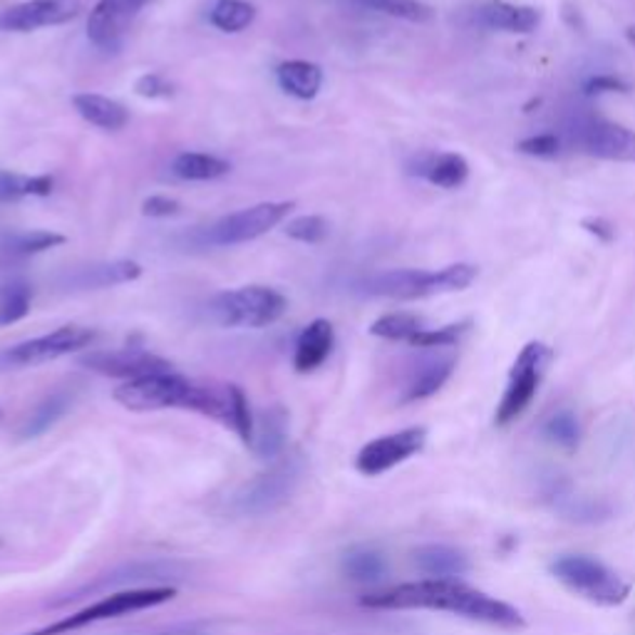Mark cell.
Masks as SVG:
<instances>
[{
  "mask_svg": "<svg viewBox=\"0 0 635 635\" xmlns=\"http://www.w3.org/2000/svg\"><path fill=\"white\" fill-rule=\"evenodd\" d=\"M360 604L365 608H380V611H444L506 631H519L527 625L519 608L489 596L484 591L471 588L467 583L448 579L412 581L373 591V594L360 598Z\"/></svg>",
  "mask_w": 635,
  "mask_h": 635,
  "instance_id": "obj_1",
  "label": "cell"
},
{
  "mask_svg": "<svg viewBox=\"0 0 635 635\" xmlns=\"http://www.w3.org/2000/svg\"><path fill=\"white\" fill-rule=\"evenodd\" d=\"M303 475V454H283V457L273 459L269 469L238 487V492L229 502L231 511L238 514V517H265V514L278 511L296 494Z\"/></svg>",
  "mask_w": 635,
  "mask_h": 635,
  "instance_id": "obj_2",
  "label": "cell"
},
{
  "mask_svg": "<svg viewBox=\"0 0 635 635\" xmlns=\"http://www.w3.org/2000/svg\"><path fill=\"white\" fill-rule=\"evenodd\" d=\"M477 278V269L471 263H452L440 271H419V269H398L385 271L367 278L365 294L394 298V300H417L437 294H454L465 290Z\"/></svg>",
  "mask_w": 635,
  "mask_h": 635,
  "instance_id": "obj_3",
  "label": "cell"
},
{
  "mask_svg": "<svg viewBox=\"0 0 635 635\" xmlns=\"http://www.w3.org/2000/svg\"><path fill=\"white\" fill-rule=\"evenodd\" d=\"M552 576L563 583L571 594L596 606H621L631 596V583L623 581L604 561L586 554H566L552 563Z\"/></svg>",
  "mask_w": 635,
  "mask_h": 635,
  "instance_id": "obj_4",
  "label": "cell"
},
{
  "mask_svg": "<svg viewBox=\"0 0 635 635\" xmlns=\"http://www.w3.org/2000/svg\"><path fill=\"white\" fill-rule=\"evenodd\" d=\"M288 300L276 288L244 286L211 300V313L226 328H265L283 318Z\"/></svg>",
  "mask_w": 635,
  "mask_h": 635,
  "instance_id": "obj_5",
  "label": "cell"
},
{
  "mask_svg": "<svg viewBox=\"0 0 635 635\" xmlns=\"http://www.w3.org/2000/svg\"><path fill=\"white\" fill-rule=\"evenodd\" d=\"M174 596H177L174 586H150V588L117 591V594H107L105 598H100L98 604L82 608V611L67 615V618H63V621H57L53 625H48V628L36 631L30 635H60V633L82 628V625L109 621V618H119V615H127V613L144 611V608L161 606Z\"/></svg>",
  "mask_w": 635,
  "mask_h": 635,
  "instance_id": "obj_6",
  "label": "cell"
},
{
  "mask_svg": "<svg viewBox=\"0 0 635 635\" xmlns=\"http://www.w3.org/2000/svg\"><path fill=\"white\" fill-rule=\"evenodd\" d=\"M548 360H552V350H548L544 342H529V346L521 348L519 358L514 360L511 365L509 385H506L504 398L500 402V407H496V425L514 423V419L531 405Z\"/></svg>",
  "mask_w": 635,
  "mask_h": 635,
  "instance_id": "obj_7",
  "label": "cell"
},
{
  "mask_svg": "<svg viewBox=\"0 0 635 635\" xmlns=\"http://www.w3.org/2000/svg\"><path fill=\"white\" fill-rule=\"evenodd\" d=\"M194 383L177 373H161L127 380L115 390V400L119 405L132 412H152L167 407H189L192 400Z\"/></svg>",
  "mask_w": 635,
  "mask_h": 635,
  "instance_id": "obj_8",
  "label": "cell"
},
{
  "mask_svg": "<svg viewBox=\"0 0 635 635\" xmlns=\"http://www.w3.org/2000/svg\"><path fill=\"white\" fill-rule=\"evenodd\" d=\"M296 209L294 202H263L248 206L236 213H229L209 229V242L213 246H236L254 242L271 229H276L290 211Z\"/></svg>",
  "mask_w": 635,
  "mask_h": 635,
  "instance_id": "obj_9",
  "label": "cell"
},
{
  "mask_svg": "<svg viewBox=\"0 0 635 635\" xmlns=\"http://www.w3.org/2000/svg\"><path fill=\"white\" fill-rule=\"evenodd\" d=\"M182 579V569L177 563H167V561H132L119 566V569L102 573V576L85 586L80 591H75L73 596H65L60 604H70V600H80L90 594H117V591H130V588H150V586H167L169 581Z\"/></svg>",
  "mask_w": 635,
  "mask_h": 635,
  "instance_id": "obj_10",
  "label": "cell"
},
{
  "mask_svg": "<svg viewBox=\"0 0 635 635\" xmlns=\"http://www.w3.org/2000/svg\"><path fill=\"white\" fill-rule=\"evenodd\" d=\"M427 442L425 427H407L394 435L377 437V440L367 442L363 450L358 452L355 467L360 475L365 477H380L392 467L402 465V462L415 457L417 452H423Z\"/></svg>",
  "mask_w": 635,
  "mask_h": 635,
  "instance_id": "obj_11",
  "label": "cell"
},
{
  "mask_svg": "<svg viewBox=\"0 0 635 635\" xmlns=\"http://www.w3.org/2000/svg\"><path fill=\"white\" fill-rule=\"evenodd\" d=\"M94 338H98V333L82 328V325H63V328L48 333V336L25 340L21 346L11 348L5 353V360L11 365H42L92 346Z\"/></svg>",
  "mask_w": 635,
  "mask_h": 635,
  "instance_id": "obj_12",
  "label": "cell"
},
{
  "mask_svg": "<svg viewBox=\"0 0 635 635\" xmlns=\"http://www.w3.org/2000/svg\"><path fill=\"white\" fill-rule=\"evenodd\" d=\"M80 363L90 367L92 373H100L105 377H119V380H137V377L174 373L171 363L165 358L147 353L140 348H122V350H98V353H88Z\"/></svg>",
  "mask_w": 635,
  "mask_h": 635,
  "instance_id": "obj_13",
  "label": "cell"
},
{
  "mask_svg": "<svg viewBox=\"0 0 635 635\" xmlns=\"http://www.w3.org/2000/svg\"><path fill=\"white\" fill-rule=\"evenodd\" d=\"M80 0H25L0 13V30L33 33L77 18Z\"/></svg>",
  "mask_w": 635,
  "mask_h": 635,
  "instance_id": "obj_14",
  "label": "cell"
},
{
  "mask_svg": "<svg viewBox=\"0 0 635 635\" xmlns=\"http://www.w3.org/2000/svg\"><path fill=\"white\" fill-rule=\"evenodd\" d=\"M150 0H100L90 11L88 38L102 50H115Z\"/></svg>",
  "mask_w": 635,
  "mask_h": 635,
  "instance_id": "obj_15",
  "label": "cell"
},
{
  "mask_svg": "<svg viewBox=\"0 0 635 635\" xmlns=\"http://www.w3.org/2000/svg\"><path fill=\"white\" fill-rule=\"evenodd\" d=\"M579 144L591 157L635 161V132L623 125L608 122V119H591V122L581 125Z\"/></svg>",
  "mask_w": 635,
  "mask_h": 635,
  "instance_id": "obj_16",
  "label": "cell"
},
{
  "mask_svg": "<svg viewBox=\"0 0 635 635\" xmlns=\"http://www.w3.org/2000/svg\"><path fill=\"white\" fill-rule=\"evenodd\" d=\"M333 346H336V331H333L331 321H325V318H315V321L308 325V328H303V333L298 336L296 353H294L296 373L306 375V373L318 371V367H321L333 353Z\"/></svg>",
  "mask_w": 635,
  "mask_h": 635,
  "instance_id": "obj_17",
  "label": "cell"
},
{
  "mask_svg": "<svg viewBox=\"0 0 635 635\" xmlns=\"http://www.w3.org/2000/svg\"><path fill=\"white\" fill-rule=\"evenodd\" d=\"M412 174L425 177L427 182L435 186L457 189L467 182L469 165L462 154L427 152V154H419V157L415 159V165H412Z\"/></svg>",
  "mask_w": 635,
  "mask_h": 635,
  "instance_id": "obj_18",
  "label": "cell"
},
{
  "mask_svg": "<svg viewBox=\"0 0 635 635\" xmlns=\"http://www.w3.org/2000/svg\"><path fill=\"white\" fill-rule=\"evenodd\" d=\"M477 21L489 30L531 33L542 23V13L531 5H514L506 3V0H492V3L479 8Z\"/></svg>",
  "mask_w": 635,
  "mask_h": 635,
  "instance_id": "obj_19",
  "label": "cell"
},
{
  "mask_svg": "<svg viewBox=\"0 0 635 635\" xmlns=\"http://www.w3.org/2000/svg\"><path fill=\"white\" fill-rule=\"evenodd\" d=\"M412 561H415V566L425 573V576L432 579L454 581L457 576H465L469 571V559L465 552L444 544H427L415 548Z\"/></svg>",
  "mask_w": 635,
  "mask_h": 635,
  "instance_id": "obj_20",
  "label": "cell"
},
{
  "mask_svg": "<svg viewBox=\"0 0 635 635\" xmlns=\"http://www.w3.org/2000/svg\"><path fill=\"white\" fill-rule=\"evenodd\" d=\"M73 105L85 122L100 127V130L119 132L125 130L127 122H130V113H127V107L119 105V102L113 98H105V94H94V92L75 94Z\"/></svg>",
  "mask_w": 635,
  "mask_h": 635,
  "instance_id": "obj_21",
  "label": "cell"
},
{
  "mask_svg": "<svg viewBox=\"0 0 635 635\" xmlns=\"http://www.w3.org/2000/svg\"><path fill=\"white\" fill-rule=\"evenodd\" d=\"M276 80L283 92L298 100H313L321 92L323 70L308 60H286L276 67Z\"/></svg>",
  "mask_w": 635,
  "mask_h": 635,
  "instance_id": "obj_22",
  "label": "cell"
},
{
  "mask_svg": "<svg viewBox=\"0 0 635 635\" xmlns=\"http://www.w3.org/2000/svg\"><path fill=\"white\" fill-rule=\"evenodd\" d=\"M171 171L174 177L184 179V182H211L231 171V165L226 159L213 157V154L204 152H182L171 161Z\"/></svg>",
  "mask_w": 635,
  "mask_h": 635,
  "instance_id": "obj_23",
  "label": "cell"
},
{
  "mask_svg": "<svg viewBox=\"0 0 635 635\" xmlns=\"http://www.w3.org/2000/svg\"><path fill=\"white\" fill-rule=\"evenodd\" d=\"M452 371H454V358H437V360H430V363H425L415 373V377H412V383L407 385L405 402L432 398V394L440 392L442 385L450 380Z\"/></svg>",
  "mask_w": 635,
  "mask_h": 635,
  "instance_id": "obj_24",
  "label": "cell"
},
{
  "mask_svg": "<svg viewBox=\"0 0 635 635\" xmlns=\"http://www.w3.org/2000/svg\"><path fill=\"white\" fill-rule=\"evenodd\" d=\"M283 444H286V415L281 410L265 412L261 425L254 427V452L261 459H278Z\"/></svg>",
  "mask_w": 635,
  "mask_h": 635,
  "instance_id": "obj_25",
  "label": "cell"
},
{
  "mask_svg": "<svg viewBox=\"0 0 635 635\" xmlns=\"http://www.w3.org/2000/svg\"><path fill=\"white\" fill-rule=\"evenodd\" d=\"M70 405H73V394H67V392L48 394V398L30 412V417L25 419L21 437H25V440H33V437L46 435L50 427H53L57 419L63 417L67 410H70Z\"/></svg>",
  "mask_w": 635,
  "mask_h": 635,
  "instance_id": "obj_26",
  "label": "cell"
},
{
  "mask_svg": "<svg viewBox=\"0 0 635 635\" xmlns=\"http://www.w3.org/2000/svg\"><path fill=\"white\" fill-rule=\"evenodd\" d=\"M350 3L360 8V11L390 15V18L407 23H430L435 18L432 8L419 3V0H350Z\"/></svg>",
  "mask_w": 635,
  "mask_h": 635,
  "instance_id": "obj_27",
  "label": "cell"
},
{
  "mask_svg": "<svg viewBox=\"0 0 635 635\" xmlns=\"http://www.w3.org/2000/svg\"><path fill=\"white\" fill-rule=\"evenodd\" d=\"M342 573L355 583H377L388 573V561L373 548H358L342 559Z\"/></svg>",
  "mask_w": 635,
  "mask_h": 635,
  "instance_id": "obj_28",
  "label": "cell"
},
{
  "mask_svg": "<svg viewBox=\"0 0 635 635\" xmlns=\"http://www.w3.org/2000/svg\"><path fill=\"white\" fill-rule=\"evenodd\" d=\"M254 18L256 8L246 0H219L209 13L211 25L221 33H242L254 23Z\"/></svg>",
  "mask_w": 635,
  "mask_h": 635,
  "instance_id": "obj_29",
  "label": "cell"
},
{
  "mask_svg": "<svg viewBox=\"0 0 635 635\" xmlns=\"http://www.w3.org/2000/svg\"><path fill=\"white\" fill-rule=\"evenodd\" d=\"M419 331H425L423 318L415 313H388L380 315L371 325V336L385 340H407L415 338Z\"/></svg>",
  "mask_w": 635,
  "mask_h": 635,
  "instance_id": "obj_30",
  "label": "cell"
},
{
  "mask_svg": "<svg viewBox=\"0 0 635 635\" xmlns=\"http://www.w3.org/2000/svg\"><path fill=\"white\" fill-rule=\"evenodd\" d=\"M30 303H33V290L28 283L13 281L0 288V328H3V325H13L23 321V318L30 313Z\"/></svg>",
  "mask_w": 635,
  "mask_h": 635,
  "instance_id": "obj_31",
  "label": "cell"
},
{
  "mask_svg": "<svg viewBox=\"0 0 635 635\" xmlns=\"http://www.w3.org/2000/svg\"><path fill=\"white\" fill-rule=\"evenodd\" d=\"M53 194V177H15L0 174V199L15 202L23 196H50Z\"/></svg>",
  "mask_w": 635,
  "mask_h": 635,
  "instance_id": "obj_32",
  "label": "cell"
},
{
  "mask_svg": "<svg viewBox=\"0 0 635 635\" xmlns=\"http://www.w3.org/2000/svg\"><path fill=\"white\" fill-rule=\"evenodd\" d=\"M142 276V265L130 259H119L113 263L94 265L88 273V286L94 288H107V286H119V283H132Z\"/></svg>",
  "mask_w": 635,
  "mask_h": 635,
  "instance_id": "obj_33",
  "label": "cell"
},
{
  "mask_svg": "<svg viewBox=\"0 0 635 635\" xmlns=\"http://www.w3.org/2000/svg\"><path fill=\"white\" fill-rule=\"evenodd\" d=\"M229 394H231V430L242 437L244 444H251L256 425H254L251 407H248L246 392L238 388V385H229Z\"/></svg>",
  "mask_w": 635,
  "mask_h": 635,
  "instance_id": "obj_34",
  "label": "cell"
},
{
  "mask_svg": "<svg viewBox=\"0 0 635 635\" xmlns=\"http://www.w3.org/2000/svg\"><path fill=\"white\" fill-rule=\"evenodd\" d=\"M63 244H65L63 234H53V231H28V234L13 236L11 244H8V251L18 256H33V254L50 251V248L63 246Z\"/></svg>",
  "mask_w": 635,
  "mask_h": 635,
  "instance_id": "obj_35",
  "label": "cell"
},
{
  "mask_svg": "<svg viewBox=\"0 0 635 635\" xmlns=\"http://www.w3.org/2000/svg\"><path fill=\"white\" fill-rule=\"evenodd\" d=\"M544 435L563 450H576V444L581 440L579 419L573 417L571 412H559V415H554L544 425Z\"/></svg>",
  "mask_w": 635,
  "mask_h": 635,
  "instance_id": "obj_36",
  "label": "cell"
},
{
  "mask_svg": "<svg viewBox=\"0 0 635 635\" xmlns=\"http://www.w3.org/2000/svg\"><path fill=\"white\" fill-rule=\"evenodd\" d=\"M328 221L323 217H315V213H308V217H298L286 224V236L294 238L300 244H321L325 236H328Z\"/></svg>",
  "mask_w": 635,
  "mask_h": 635,
  "instance_id": "obj_37",
  "label": "cell"
},
{
  "mask_svg": "<svg viewBox=\"0 0 635 635\" xmlns=\"http://www.w3.org/2000/svg\"><path fill=\"white\" fill-rule=\"evenodd\" d=\"M469 331V321H462V323H452V325H444V328H437V331H419L415 338H410V346L415 348H450L454 342H459V338L465 336Z\"/></svg>",
  "mask_w": 635,
  "mask_h": 635,
  "instance_id": "obj_38",
  "label": "cell"
},
{
  "mask_svg": "<svg viewBox=\"0 0 635 635\" xmlns=\"http://www.w3.org/2000/svg\"><path fill=\"white\" fill-rule=\"evenodd\" d=\"M134 92L144 100H169L171 94H174V85H171L167 77L150 73V75H142L140 80L134 82Z\"/></svg>",
  "mask_w": 635,
  "mask_h": 635,
  "instance_id": "obj_39",
  "label": "cell"
},
{
  "mask_svg": "<svg viewBox=\"0 0 635 635\" xmlns=\"http://www.w3.org/2000/svg\"><path fill=\"white\" fill-rule=\"evenodd\" d=\"M519 152L529 154V157H542L552 159L561 152V140L556 134H536L527 137V140L519 142Z\"/></svg>",
  "mask_w": 635,
  "mask_h": 635,
  "instance_id": "obj_40",
  "label": "cell"
},
{
  "mask_svg": "<svg viewBox=\"0 0 635 635\" xmlns=\"http://www.w3.org/2000/svg\"><path fill=\"white\" fill-rule=\"evenodd\" d=\"M142 213L144 217H152V219H169V217H179L182 213V204L177 199H171V196H150V199L142 202Z\"/></svg>",
  "mask_w": 635,
  "mask_h": 635,
  "instance_id": "obj_41",
  "label": "cell"
},
{
  "mask_svg": "<svg viewBox=\"0 0 635 635\" xmlns=\"http://www.w3.org/2000/svg\"><path fill=\"white\" fill-rule=\"evenodd\" d=\"M606 92H628V85L618 80L613 75H596L586 82V94H606Z\"/></svg>",
  "mask_w": 635,
  "mask_h": 635,
  "instance_id": "obj_42",
  "label": "cell"
},
{
  "mask_svg": "<svg viewBox=\"0 0 635 635\" xmlns=\"http://www.w3.org/2000/svg\"><path fill=\"white\" fill-rule=\"evenodd\" d=\"M583 229H586L588 234L598 236L600 242H611L613 234H615V229L608 224L606 219H586V221H583Z\"/></svg>",
  "mask_w": 635,
  "mask_h": 635,
  "instance_id": "obj_43",
  "label": "cell"
},
{
  "mask_svg": "<svg viewBox=\"0 0 635 635\" xmlns=\"http://www.w3.org/2000/svg\"><path fill=\"white\" fill-rule=\"evenodd\" d=\"M152 635H204V633H194V631H169V633H152Z\"/></svg>",
  "mask_w": 635,
  "mask_h": 635,
  "instance_id": "obj_44",
  "label": "cell"
},
{
  "mask_svg": "<svg viewBox=\"0 0 635 635\" xmlns=\"http://www.w3.org/2000/svg\"><path fill=\"white\" fill-rule=\"evenodd\" d=\"M625 38H628V40H631V46L635 48V25H631V28L625 30Z\"/></svg>",
  "mask_w": 635,
  "mask_h": 635,
  "instance_id": "obj_45",
  "label": "cell"
},
{
  "mask_svg": "<svg viewBox=\"0 0 635 635\" xmlns=\"http://www.w3.org/2000/svg\"><path fill=\"white\" fill-rule=\"evenodd\" d=\"M0 419H3V410H0Z\"/></svg>",
  "mask_w": 635,
  "mask_h": 635,
  "instance_id": "obj_46",
  "label": "cell"
}]
</instances>
